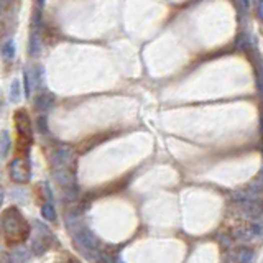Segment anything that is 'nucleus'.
Returning <instances> with one entry per match:
<instances>
[{
    "mask_svg": "<svg viewBox=\"0 0 263 263\" xmlns=\"http://www.w3.org/2000/svg\"><path fill=\"white\" fill-rule=\"evenodd\" d=\"M10 212H12L10 219L7 217V214L4 215V220L10 222V229H9V227H5V229H4V237H5V240H7L10 245H14V243L23 242L27 238L28 225L23 222V219L20 217V214L17 212L15 209H10Z\"/></svg>",
    "mask_w": 263,
    "mask_h": 263,
    "instance_id": "f257e3e1",
    "label": "nucleus"
}]
</instances>
